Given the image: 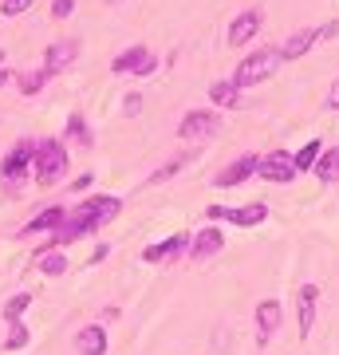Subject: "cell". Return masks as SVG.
Masks as SVG:
<instances>
[{"label": "cell", "mask_w": 339, "mask_h": 355, "mask_svg": "<svg viewBox=\"0 0 339 355\" xmlns=\"http://www.w3.org/2000/svg\"><path fill=\"white\" fill-rule=\"evenodd\" d=\"M4 83H8V71H0V87H4Z\"/></svg>", "instance_id": "35"}, {"label": "cell", "mask_w": 339, "mask_h": 355, "mask_svg": "<svg viewBox=\"0 0 339 355\" xmlns=\"http://www.w3.org/2000/svg\"><path fill=\"white\" fill-rule=\"evenodd\" d=\"M257 174H261L264 182H272V186H288L292 178H296V162H292V154L272 150L268 158H261V166H257Z\"/></svg>", "instance_id": "6"}, {"label": "cell", "mask_w": 339, "mask_h": 355, "mask_svg": "<svg viewBox=\"0 0 339 355\" xmlns=\"http://www.w3.org/2000/svg\"><path fill=\"white\" fill-rule=\"evenodd\" d=\"M280 64H284V60H280V48H257L233 67V83H237V87H257V83H264Z\"/></svg>", "instance_id": "2"}, {"label": "cell", "mask_w": 339, "mask_h": 355, "mask_svg": "<svg viewBox=\"0 0 339 355\" xmlns=\"http://www.w3.org/2000/svg\"><path fill=\"white\" fill-rule=\"evenodd\" d=\"M257 166H261V158H257V154H241V158H233V162H229L225 170L214 178V182L221 186V190H233V186H241L245 178L257 174Z\"/></svg>", "instance_id": "9"}, {"label": "cell", "mask_w": 339, "mask_h": 355, "mask_svg": "<svg viewBox=\"0 0 339 355\" xmlns=\"http://www.w3.org/2000/svg\"><path fill=\"white\" fill-rule=\"evenodd\" d=\"M91 182H95V174H79L76 182H71V190H76V193L79 190H91Z\"/></svg>", "instance_id": "32"}, {"label": "cell", "mask_w": 339, "mask_h": 355, "mask_svg": "<svg viewBox=\"0 0 339 355\" xmlns=\"http://www.w3.org/2000/svg\"><path fill=\"white\" fill-rule=\"evenodd\" d=\"M114 76H150L154 71V55L142 44H134V48H126L123 55H114V64H111Z\"/></svg>", "instance_id": "7"}, {"label": "cell", "mask_w": 339, "mask_h": 355, "mask_svg": "<svg viewBox=\"0 0 339 355\" xmlns=\"http://www.w3.org/2000/svg\"><path fill=\"white\" fill-rule=\"evenodd\" d=\"M63 221H67V209H63V205H51V209H44V214H36L28 221L24 233H55Z\"/></svg>", "instance_id": "18"}, {"label": "cell", "mask_w": 339, "mask_h": 355, "mask_svg": "<svg viewBox=\"0 0 339 355\" xmlns=\"http://www.w3.org/2000/svg\"><path fill=\"white\" fill-rule=\"evenodd\" d=\"M205 217L209 221H233V225H241V229H252V225H261L264 217H268V205H261V202H252V205H241V209H229V205H209L205 209Z\"/></svg>", "instance_id": "5"}, {"label": "cell", "mask_w": 339, "mask_h": 355, "mask_svg": "<svg viewBox=\"0 0 339 355\" xmlns=\"http://www.w3.org/2000/svg\"><path fill=\"white\" fill-rule=\"evenodd\" d=\"M111 4H114V0H111Z\"/></svg>", "instance_id": "36"}, {"label": "cell", "mask_w": 339, "mask_h": 355, "mask_svg": "<svg viewBox=\"0 0 339 355\" xmlns=\"http://www.w3.org/2000/svg\"><path fill=\"white\" fill-rule=\"evenodd\" d=\"M76 55H79V40H55V44L44 51V67L55 76V71H63V67L76 64Z\"/></svg>", "instance_id": "12"}, {"label": "cell", "mask_w": 339, "mask_h": 355, "mask_svg": "<svg viewBox=\"0 0 339 355\" xmlns=\"http://www.w3.org/2000/svg\"><path fill=\"white\" fill-rule=\"evenodd\" d=\"M182 166H186V158H174V162H166L162 170H154V174H150V186H158V182H166V178H174Z\"/></svg>", "instance_id": "27"}, {"label": "cell", "mask_w": 339, "mask_h": 355, "mask_svg": "<svg viewBox=\"0 0 339 355\" xmlns=\"http://www.w3.org/2000/svg\"><path fill=\"white\" fill-rule=\"evenodd\" d=\"M261 8H245V12L237 16V20H233V24H229V48H245V44H249V40H257V32H261Z\"/></svg>", "instance_id": "8"}, {"label": "cell", "mask_w": 339, "mask_h": 355, "mask_svg": "<svg viewBox=\"0 0 339 355\" xmlns=\"http://www.w3.org/2000/svg\"><path fill=\"white\" fill-rule=\"evenodd\" d=\"M67 139L76 142V146H91V142H95V135H91L83 114H71V119H67Z\"/></svg>", "instance_id": "24"}, {"label": "cell", "mask_w": 339, "mask_h": 355, "mask_svg": "<svg viewBox=\"0 0 339 355\" xmlns=\"http://www.w3.org/2000/svg\"><path fill=\"white\" fill-rule=\"evenodd\" d=\"M48 79H51L48 67H32V71H20V76H16V87L24 91V95H36V91H44Z\"/></svg>", "instance_id": "20"}, {"label": "cell", "mask_w": 339, "mask_h": 355, "mask_svg": "<svg viewBox=\"0 0 339 355\" xmlns=\"http://www.w3.org/2000/svg\"><path fill=\"white\" fill-rule=\"evenodd\" d=\"M36 268L44 277H60V272H67V257H63L60 249H44V253L36 257Z\"/></svg>", "instance_id": "21"}, {"label": "cell", "mask_w": 339, "mask_h": 355, "mask_svg": "<svg viewBox=\"0 0 339 355\" xmlns=\"http://www.w3.org/2000/svg\"><path fill=\"white\" fill-rule=\"evenodd\" d=\"M71 12H76V0H55V4H51V16H55V20H67Z\"/></svg>", "instance_id": "29"}, {"label": "cell", "mask_w": 339, "mask_h": 355, "mask_svg": "<svg viewBox=\"0 0 339 355\" xmlns=\"http://www.w3.org/2000/svg\"><path fill=\"white\" fill-rule=\"evenodd\" d=\"M217 127H221V123H217L214 111H189L186 119H182L177 135H182V139H205V135H214Z\"/></svg>", "instance_id": "13"}, {"label": "cell", "mask_w": 339, "mask_h": 355, "mask_svg": "<svg viewBox=\"0 0 339 355\" xmlns=\"http://www.w3.org/2000/svg\"><path fill=\"white\" fill-rule=\"evenodd\" d=\"M277 328H280V304L277 300H261L257 304V343H268L272 336H277Z\"/></svg>", "instance_id": "14"}, {"label": "cell", "mask_w": 339, "mask_h": 355, "mask_svg": "<svg viewBox=\"0 0 339 355\" xmlns=\"http://www.w3.org/2000/svg\"><path fill=\"white\" fill-rule=\"evenodd\" d=\"M24 343H28V328L24 324H8V340H4V347H8V352H20Z\"/></svg>", "instance_id": "26"}, {"label": "cell", "mask_w": 339, "mask_h": 355, "mask_svg": "<svg viewBox=\"0 0 339 355\" xmlns=\"http://www.w3.org/2000/svg\"><path fill=\"white\" fill-rule=\"evenodd\" d=\"M107 253H111V249H107V245H99V249H95V257H91V265H99V261H107Z\"/></svg>", "instance_id": "34"}, {"label": "cell", "mask_w": 339, "mask_h": 355, "mask_svg": "<svg viewBox=\"0 0 339 355\" xmlns=\"http://www.w3.org/2000/svg\"><path fill=\"white\" fill-rule=\"evenodd\" d=\"M315 44H320V32H315V28H308V32H292V36L280 44V60H300L304 51H312Z\"/></svg>", "instance_id": "15"}, {"label": "cell", "mask_w": 339, "mask_h": 355, "mask_svg": "<svg viewBox=\"0 0 339 355\" xmlns=\"http://www.w3.org/2000/svg\"><path fill=\"white\" fill-rule=\"evenodd\" d=\"M119 209H123V202H119V198H111V193L87 198V202L79 205L76 214H71L60 229H55V233H51V249L71 245V241H79L83 233H95V229H103L107 221H114V217H119Z\"/></svg>", "instance_id": "1"}, {"label": "cell", "mask_w": 339, "mask_h": 355, "mask_svg": "<svg viewBox=\"0 0 339 355\" xmlns=\"http://www.w3.org/2000/svg\"><path fill=\"white\" fill-rule=\"evenodd\" d=\"M315 300H320V288H315L312 280L308 284H300V292H296V316H300V340H308L315 328Z\"/></svg>", "instance_id": "10"}, {"label": "cell", "mask_w": 339, "mask_h": 355, "mask_svg": "<svg viewBox=\"0 0 339 355\" xmlns=\"http://www.w3.org/2000/svg\"><path fill=\"white\" fill-rule=\"evenodd\" d=\"M320 154H324V142H320V139H308V146H304L300 154H292V162H296V174H300V170H315Z\"/></svg>", "instance_id": "23"}, {"label": "cell", "mask_w": 339, "mask_h": 355, "mask_svg": "<svg viewBox=\"0 0 339 355\" xmlns=\"http://www.w3.org/2000/svg\"><path fill=\"white\" fill-rule=\"evenodd\" d=\"M28 304H32V292H16L12 300L4 304V320H8V324H20V316L28 312Z\"/></svg>", "instance_id": "25"}, {"label": "cell", "mask_w": 339, "mask_h": 355, "mask_svg": "<svg viewBox=\"0 0 339 355\" xmlns=\"http://www.w3.org/2000/svg\"><path fill=\"white\" fill-rule=\"evenodd\" d=\"M24 8H32V0H0V12L4 16H20Z\"/></svg>", "instance_id": "28"}, {"label": "cell", "mask_w": 339, "mask_h": 355, "mask_svg": "<svg viewBox=\"0 0 339 355\" xmlns=\"http://www.w3.org/2000/svg\"><path fill=\"white\" fill-rule=\"evenodd\" d=\"M32 166H36V186L51 190V186L67 174V146L55 142V139L36 142V162H32Z\"/></svg>", "instance_id": "3"}, {"label": "cell", "mask_w": 339, "mask_h": 355, "mask_svg": "<svg viewBox=\"0 0 339 355\" xmlns=\"http://www.w3.org/2000/svg\"><path fill=\"white\" fill-rule=\"evenodd\" d=\"M36 162V142L32 139H20L12 150L4 154V162H0V178H4V193L12 198L16 186H20V178L28 174V166Z\"/></svg>", "instance_id": "4"}, {"label": "cell", "mask_w": 339, "mask_h": 355, "mask_svg": "<svg viewBox=\"0 0 339 355\" xmlns=\"http://www.w3.org/2000/svg\"><path fill=\"white\" fill-rule=\"evenodd\" d=\"M123 111L126 114H139L142 111V95H139V91H130V95L123 99Z\"/></svg>", "instance_id": "30"}, {"label": "cell", "mask_w": 339, "mask_h": 355, "mask_svg": "<svg viewBox=\"0 0 339 355\" xmlns=\"http://www.w3.org/2000/svg\"><path fill=\"white\" fill-rule=\"evenodd\" d=\"M209 99L217 103V107H241V87L233 83V79H221V83H209Z\"/></svg>", "instance_id": "19"}, {"label": "cell", "mask_w": 339, "mask_h": 355, "mask_svg": "<svg viewBox=\"0 0 339 355\" xmlns=\"http://www.w3.org/2000/svg\"><path fill=\"white\" fill-rule=\"evenodd\" d=\"M76 347L83 355H107V331L99 324H87V328L76 331Z\"/></svg>", "instance_id": "17"}, {"label": "cell", "mask_w": 339, "mask_h": 355, "mask_svg": "<svg viewBox=\"0 0 339 355\" xmlns=\"http://www.w3.org/2000/svg\"><path fill=\"white\" fill-rule=\"evenodd\" d=\"M315 178L320 182H339V146L320 154V162H315Z\"/></svg>", "instance_id": "22"}, {"label": "cell", "mask_w": 339, "mask_h": 355, "mask_svg": "<svg viewBox=\"0 0 339 355\" xmlns=\"http://www.w3.org/2000/svg\"><path fill=\"white\" fill-rule=\"evenodd\" d=\"M221 245H225V233H221V229H201L193 249H189V257H193V261H209V257L221 253Z\"/></svg>", "instance_id": "16"}, {"label": "cell", "mask_w": 339, "mask_h": 355, "mask_svg": "<svg viewBox=\"0 0 339 355\" xmlns=\"http://www.w3.org/2000/svg\"><path fill=\"white\" fill-rule=\"evenodd\" d=\"M320 32V40H331V36H339V20H331V24H324V28H315Z\"/></svg>", "instance_id": "33"}, {"label": "cell", "mask_w": 339, "mask_h": 355, "mask_svg": "<svg viewBox=\"0 0 339 355\" xmlns=\"http://www.w3.org/2000/svg\"><path fill=\"white\" fill-rule=\"evenodd\" d=\"M186 249H189V237H186V233H174V237L150 245V249L142 253V261H146V265H162V261H177Z\"/></svg>", "instance_id": "11"}, {"label": "cell", "mask_w": 339, "mask_h": 355, "mask_svg": "<svg viewBox=\"0 0 339 355\" xmlns=\"http://www.w3.org/2000/svg\"><path fill=\"white\" fill-rule=\"evenodd\" d=\"M324 107H327V111H339V79H336V83H331V91H327Z\"/></svg>", "instance_id": "31"}]
</instances>
